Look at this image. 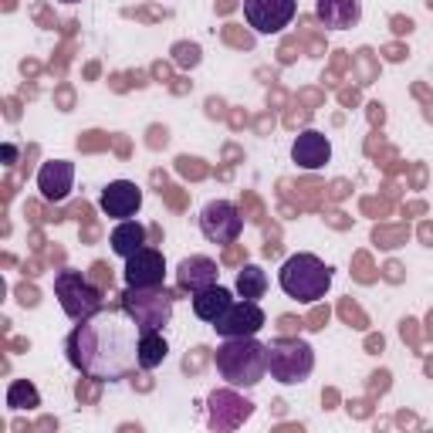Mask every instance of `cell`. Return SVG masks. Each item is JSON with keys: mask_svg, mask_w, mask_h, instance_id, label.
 Instances as JSON below:
<instances>
[{"mask_svg": "<svg viewBox=\"0 0 433 433\" xmlns=\"http://www.w3.org/2000/svg\"><path fill=\"white\" fill-rule=\"evenodd\" d=\"M65 352L81 376L118 383L139 366V325L122 312V305H105L98 315L75 321Z\"/></svg>", "mask_w": 433, "mask_h": 433, "instance_id": "obj_1", "label": "cell"}, {"mask_svg": "<svg viewBox=\"0 0 433 433\" xmlns=\"http://www.w3.org/2000/svg\"><path fill=\"white\" fill-rule=\"evenodd\" d=\"M213 366L227 386L254 390L268 376V342H257V335L224 339L213 352Z\"/></svg>", "mask_w": 433, "mask_h": 433, "instance_id": "obj_2", "label": "cell"}, {"mask_svg": "<svg viewBox=\"0 0 433 433\" xmlns=\"http://www.w3.org/2000/svg\"><path fill=\"white\" fill-rule=\"evenodd\" d=\"M277 284H281V291H284L288 298H295V302H302V305H315V302H321V298L328 295V288H332V268H328L318 254L302 251V254H291V257L281 264Z\"/></svg>", "mask_w": 433, "mask_h": 433, "instance_id": "obj_3", "label": "cell"}, {"mask_svg": "<svg viewBox=\"0 0 433 433\" xmlns=\"http://www.w3.org/2000/svg\"><path fill=\"white\" fill-rule=\"evenodd\" d=\"M54 298L72 321H85L105 308V291L85 271H75V268H61L54 275Z\"/></svg>", "mask_w": 433, "mask_h": 433, "instance_id": "obj_4", "label": "cell"}, {"mask_svg": "<svg viewBox=\"0 0 433 433\" xmlns=\"http://www.w3.org/2000/svg\"><path fill=\"white\" fill-rule=\"evenodd\" d=\"M315 369V349L298 335H277L268 342V372L281 386H298Z\"/></svg>", "mask_w": 433, "mask_h": 433, "instance_id": "obj_5", "label": "cell"}, {"mask_svg": "<svg viewBox=\"0 0 433 433\" xmlns=\"http://www.w3.org/2000/svg\"><path fill=\"white\" fill-rule=\"evenodd\" d=\"M173 302H176V295L166 291V284L162 288H125L118 295L122 312L139 325V332L166 328L169 318H173Z\"/></svg>", "mask_w": 433, "mask_h": 433, "instance_id": "obj_6", "label": "cell"}, {"mask_svg": "<svg viewBox=\"0 0 433 433\" xmlns=\"http://www.w3.org/2000/svg\"><path fill=\"white\" fill-rule=\"evenodd\" d=\"M200 234L217 247L237 244V237L244 234V210L234 200H210L200 210Z\"/></svg>", "mask_w": 433, "mask_h": 433, "instance_id": "obj_7", "label": "cell"}, {"mask_svg": "<svg viewBox=\"0 0 433 433\" xmlns=\"http://www.w3.org/2000/svg\"><path fill=\"white\" fill-rule=\"evenodd\" d=\"M298 17V0H244V21L254 34H281Z\"/></svg>", "mask_w": 433, "mask_h": 433, "instance_id": "obj_8", "label": "cell"}, {"mask_svg": "<svg viewBox=\"0 0 433 433\" xmlns=\"http://www.w3.org/2000/svg\"><path fill=\"white\" fill-rule=\"evenodd\" d=\"M122 277H125V288H162L166 284V257H162V251L153 247V244L139 247L136 254L125 257Z\"/></svg>", "mask_w": 433, "mask_h": 433, "instance_id": "obj_9", "label": "cell"}, {"mask_svg": "<svg viewBox=\"0 0 433 433\" xmlns=\"http://www.w3.org/2000/svg\"><path fill=\"white\" fill-rule=\"evenodd\" d=\"M264 325H268V315H264V308L257 302L237 298L234 305L213 321V332L220 339H240V335H257Z\"/></svg>", "mask_w": 433, "mask_h": 433, "instance_id": "obj_10", "label": "cell"}, {"mask_svg": "<svg viewBox=\"0 0 433 433\" xmlns=\"http://www.w3.org/2000/svg\"><path fill=\"white\" fill-rule=\"evenodd\" d=\"M207 403H210V427L213 430H234L254 413V403L244 399L234 386L231 390H213Z\"/></svg>", "mask_w": 433, "mask_h": 433, "instance_id": "obj_11", "label": "cell"}, {"mask_svg": "<svg viewBox=\"0 0 433 433\" xmlns=\"http://www.w3.org/2000/svg\"><path fill=\"white\" fill-rule=\"evenodd\" d=\"M98 207L109 220H132L142 210V190L132 180H112L98 193Z\"/></svg>", "mask_w": 433, "mask_h": 433, "instance_id": "obj_12", "label": "cell"}, {"mask_svg": "<svg viewBox=\"0 0 433 433\" xmlns=\"http://www.w3.org/2000/svg\"><path fill=\"white\" fill-rule=\"evenodd\" d=\"M291 162L298 169H308V173L325 169L332 162V139L318 129H302L291 142Z\"/></svg>", "mask_w": 433, "mask_h": 433, "instance_id": "obj_13", "label": "cell"}, {"mask_svg": "<svg viewBox=\"0 0 433 433\" xmlns=\"http://www.w3.org/2000/svg\"><path fill=\"white\" fill-rule=\"evenodd\" d=\"M38 190L47 203H61L75 190V162L72 159H47L38 169Z\"/></svg>", "mask_w": 433, "mask_h": 433, "instance_id": "obj_14", "label": "cell"}, {"mask_svg": "<svg viewBox=\"0 0 433 433\" xmlns=\"http://www.w3.org/2000/svg\"><path fill=\"white\" fill-rule=\"evenodd\" d=\"M217 277H220V264L213 261V257H207V254H190V257H183L180 264H176V284H180V291L187 295H197L203 288H210V284H217Z\"/></svg>", "mask_w": 433, "mask_h": 433, "instance_id": "obj_15", "label": "cell"}, {"mask_svg": "<svg viewBox=\"0 0 433 433\" xmlns=\"http://www.w3.org/2000/svg\"><path fill=\"white\" fill-rule=\"evenodd\" d=\"M315 17L325 31H349L362 21V0H315Z\"/></svg>", "mask_w": 433, "mask_h": 433, "instance_id": "obj_16", "label": "cell"}, {"mask_svg": "<svg viewBox=\"0 0 433 433\" xmlns=\"http://www.w3.org/2000/svg\"><path fill=\"white\" fill-rule=\"evenodd\" d=\"M234 302H237L234 291L224 288V284H210V288H203V291H197V295H190V308H193V315H197L200 321H207V325H213V321L224 315Z\"/></svg>", "mask_w": 433, "mask_h": 433, "instance_id": "obj_17", "label": "cell"}, {"mask_svg": "<svg viewBox=\"0 0 433 433\" xmlns=\"http://www.w3.org/2000/svg\"><path fill=\"white\" fill-rule=\"evenodd\" d=\"M146 244H149L146 240V227L139 220H118L116 227H112V234H109V247L118 257H129V254H136Z\"/></svg>", "mask_w": 433, "mask_h": 433, "instance_id": "obj_18", "label": "cell"}, {"mask_svg": "<svg viewBox=\"0 0 433 433\" xmlns=\"http://www.w3.org/2000/svg\"><path fill=\"white\" fill-rule=\"evenodd\" d=\"M169 355V342L162 335V328H146L139 332V369H159Z\"/></svg>", "mask_w": 433, "mask_h": 433, "instance_id": "obj_19", "label": "cell"}, {"mask_svg": "<svg viewBox=\"0 0 433 433\" xmlns=\"http://www.w3.org/2000/svg\"><path fill=\"white\" fill-rule=\"evenodd\" d=\"M234 291L240 298H247V302H261L264 295H268V271L264 268H257V264H240L237 268V277H234Z\"/></svg>", "mask_w": 433, "mask_h": 433, "instance_id": "obj_20", "label": "cell"}, {"mask_svg": "<svg viewBox=\"0 0 433 433\" xmlns=\"http://www.w3.org/2000/svg\"><path fill=\"white\" fill-rule=\"evenodd\" d=\"M7 406L14 410V413H31V410H38L41 406V393L38 386L31 383V379H10V386H7Z\"/></svg>", "mask_w": 433, "mask_h": 433, "instance_id": "obj_21", "label": "cell"}, {"mask_svg": "<svg viewBox=\"0 0 433 433\" xmlns=\"http://www.w3.org/2000/svg\"><path fill=\"white\" fill-rule=\"evenodd\" d=\"M200 61H203V47H200L197 41H176L173 44V65L176 68H197Z\"/></svg>", "mask_w": 433, "mask_h": 433, "instance_id": "obj_22", "label": "cell"}, {"mask_svg": "<svg viewBox=\"0 0 433 433\" xmlns=\"http://www.w3.org/2000/svg\"><path fill=\"white\" fill-rule=\"evenodd\" d=\"M210 359H213V352H210L207 346H197V349H190V352L183 355V372H187V376H197V372L203 369V366H207V362H210Z\"/></svg>", "mask_w": 433, "mask_h": 433, "instance_id": "obj_23", "label": "cell"}, {"mask_svg": "<svg viewBox=\"0 0 433 433\" xmlns=\"http://www.w3.org/2000/svg\"><path fill=\"white\" fill-rule=\"evenodd\" d=\"M406 234H410V231H403V227H396V231H390V227H376V231H372V240H376L379 247L393 251V247H399V244L406 240Z\"/></svg>", "mask_w": 433, "mask_h": 433, "instance_id": "obj_24", "label": "cell"}, {"mask_svg": "<svg viewBox=\"0 0 433 433\" xmlns=\"http://www.w3.org/2000/svg\"><path fill=\"white\" fill-rule=\"evenodd\" d=\"M176 169H180L183 176H193V180L207 176V166H203V159H197V156H180L176 159Z\"/></svg>", "mask_w": 433, "mask_h": 433, "instance_id": "obj_25", "label": "cell"}, {"mask_svg": "<svg viewBox=\"0 0 433 433\" xmlns=\"http://www.w3.org/2000/svg\"><path fill=\"white\" fill-rule=\"evenodd\" d=\"M88 277H92L102 291H109V288H112V268H109L105 261H95V264H92V271H88Z\"/></svg>", "mask_w": 433, "mask_h": 433, "instance_id": "obj_26", "label": "cell"}, {"mask_svg": "<svg viewBox=\"0 0 433 433\" xmlns=\"http://www.w3.org/2000/svg\"><path fill=\"white\" fill-rule=\"evenodd\" d=\"M98 379L95 376H88V379H78V386H75V396H78V403H95L98 399V386H95Z\"/></svg>", "mask_w": 433, "mask_h": 433, "instance_id": "obj_27", "label": "cell"}, {"mask_svg": "<svg viewBox=\"0 0 433 433\" xmlns=\"http://www.w3.org/2000/svg\"><path fill=\"white\" fill-rule=\"evenodd\" d=\"M339 315L346 318L349 325H355V328H366V325H369V321H366V315H362V312L355 308L352 302H342V305H339Z\"/></svg>", "mask_w": 433, "mask_h": 433, "instance_id": "obj_28", "label": "cell"}, {"mask_svg": "<svg viewBox=\"0 0 433 433\" xmlns=\"http://www.w3.org/2000/svg\"><path fill=\"white\" fill-rule=\"evenodd\" d=\"M149 149H159V146H166L169 142V129L166 125H149Z\"/></svg>", "mask_w": 433, "mask_h": 433, "instance_id": "obj_29", "label": "cell"}, {"mask_svg": "<svg viewBox=\"0 0 433 433\" xmlns=\"http://www.w3.org/2000/svg\"><path fill=\"white\" fill-rule=\"evenodd\" d=\"M17 302H21L24 308H34V305L41 302L38 288H28V284H21V288H17Z\"/></svg>", "mask_w": 433, "mask_h": 433, "instance_id": "obj_30", "label": "cell"}, {"mask_svg": "<svg viewBox=\"0 0 433 433\" xmlns=\"http://www.w3.org/2000/svg\"><path fill=\"white\" fill-rule=\"evenodd\" d=\"M244 261H247V251H244V247H237V244H227V254H224V264H237V268H240Z\"/></svg>", "mask_w": 433, "mask_h": 433, "instance_id": "obj_31", "label": "cell"}, {"mask_svg": "<svg viewBox=\"0 0 433 433\" xmlns=\"http://www.w3.org/2000/svg\"><path fill=\"white\" fill-rule=\"evenodd\" d=\"M277 328H281V335H295V332H302V328H305V321H302V318L284 315L281 321H277Z\"/></svg>", "mask_w": 433, "mask_h": 433, "instance_id": "obj_32", "label": "cell"}, {"mask_svg": "<svg viewBox=\"0 0 433 433\" xmlns=\"http://www.w3.org/2000/svg\"><path fill=\"white\" fill-rule=\"evenodd\" d=\"M325 321H328V308H315V312L308 315V321H305V328H308V332H318V328H325Z\"/></svg>", "mask_w": 433, "mask_h": 433, "instance_id": "obj_33", "label": "cell"}, {"mask_svg": "<svg viewBox=\"0 0 433 433\" xmlns=\"http://www.w3.org/2000/svg\"><path fill=\"white\" fill-rule=\"evenodd\" d=\"M406 54H410V51H406L403 44H386V47H383V58H386V61H403Z\"/></svg>", "mask_w": 433, "mask_h": 433, "instance_id": "obj_34", "label": "cell"}, {"mask_svg": "<svg viewBox=\"0 0 433 433\" xmlns=\"http://www.w3.org/2000/svg\"><path fill=\"white\" fill-rule=\"evenodd\" d=\"M207 116H210V118H224V98L210 95V98H207Z\"/></svg>", "mask_w": 433, "mask_h": 433, "instance_id": "obj_35", "label": "cell"}, {"mask_svg": "<svg viewBox=\"0 0 433 433\" xmlns=\"http://www.w3.org/2000/svg\"><path fill=\"white\" fill-rule=\"evenodd\" d=\"M372 390H379V393H386V390H390V372H386V369L372 372Z\"/></svg>", "mask_w": 433, "mask_h": 433, "instance_id": "obj_36", "label": "cell"}, {"mask_svg": "<svg viewBox=\"0 0 433 433\" xmlns=\"http://www.w3.org/2000/svg\"><path fill=\"white\" fill-rule=\"evenodd\" d=\"M416 24H413V17H393V31L396 34H410Z\"/></svg>", "mask_w": 433, "mask_h": 433, "instance_id": "obj_37", "label": "cell"}, {"mask_svg": "<svg viewBox=\"0 0 433 433\" xmlns=\"http://www.w3.org/2000/svg\"><path fill=\"white\" fill-rule=\"evenodd\" d=\"M227 41H234V44H244V47H254V38H251V34H237L234 24L227 28Z\"/></svg>", "mask_w": 433, "mask_h": 433, "instance_id": "obj_38", "label": "cell"}, {"mask_svg": "<svg viewBox=\"0 0 433 433\" xmlns=\"http://www.w3.org/2000/svg\"><path fill=\"white\" fill-rule=\"evenodd\" d=\"M0 156H3V166H14V162H17V146H14V142H3Z\"/></svg>", "mask_w": 433, "mask_h": 433, "instance_id": "obj_39", "label": "cell"}, {"mask_svg": "<svg viewBox=\"0 0 433 433\" xmlns=\"http://www.w3.org/2000/svg\"><path fill=\"white\" fill-rule=\"evenodd\" d=\"M349 413H352V416H369L372 406H369V403H349Z\"/></svg>", "mask_w": 433, "mask_h": 433, "instance_id": "obj_40", "label": "cell"}, {"mask_svg": "<svg viewBox=\"0 0 433 433\" xmlns=\"http://www.w3.org/2000/svg\"><path fill=\"white\" fill-rule=\"evenodd\" d=\"M369 118H372L376 125H383V118H386V112H383V105H379V102H372V105H369Z\"/></svg>", "mask_w": 433, "mask_h": 433, "instance_id": "obj_41", "label": "cell"}, {"mask_svg": "<svg viewBox=\"0 0 433 433\" xmlns=\"http://www.w3.org/2000/svg\"><path fill=\"white\" fill-rule=\"evenodd\" d=\"M153 78H156V81H169V65H153Z\"/></svg>", "mask_w": 433, "mask_h": 433, "instance_id": "obj_42", "label": "cell"}, {"mask_svg": "<svg viewBox=\"0 0 433 433\" xmlns=\"http://www.w3.org/2000/svg\"><path fill=\"white\" fill-rule=\"evenodd\" d=\"M420 240H423L427 247H433V224H423V227H420Z\"/></svg>", "mask_w": 433, "mask_h": 433, "instance_id": "obj_43", "label": "cell"}, {"mask_svg": "<svg viewBox=\"0 0 433 433\" xmlns=\"http://www.w3.org/2000/svg\"><path fill=\"white\" fill-rule=\"evenodd\" d=\"M399 271H403V268H399V264H396V261H390V264H386V277H390V281H399Z\"/></svg>", "mask_w": 433, "mask_h": 433, "instance_id": "obj_44", "label": "cell"}, {"mask_svg": "<svg viewBox=\"0 0 433 433\" xmlns=\"http://www.w3.org/2000/svg\"><path fill=\"white\" fill-rule=\"evenodd\" d=\"M7 118H10V122H17V118H21V109H17V102H14V98L7 102Z\"/></svg>", "mask_w": 433, "mask_h": 433, "instance_id": "obj_45", "label": "cell"}, {"mask_svg": "<svg viewBox=\"0 0 433 433\" xmlns=\"http://www.w3.org/2000/svg\"><path fill=\"white\" fill-rule=\"evenodd\" d=\"M369 349H372V352H383V335H372V339H369Z\"/></svg>", "mask_w": 433, "mask_h": 433, "instance_id": "obj_46", "label": "cell"}, {"mask_svg": "<svg viewBox=\"0 0 433 433\" xmlns=\"http://www.w3.org/2000/svg\"><path fill=\"white\" fill-rule=\"evenodd\" d=\"M423 116H427V122H433V102H427V112H423Z\"/></svg>", "mask_w": 433, "mask_h": 433, "instance_id": "obj_47", "label": "cell"}, {"mask_svg": "<svg viewBox=\"0 0 433 433\" xmlns=\"http://www.w3.org/2000/svg\"><path fill=\"white\" fill-rule=\"evenodd\" d=\"M423 369H427V376L433 379V359H427V366H423Z\"/></svg>", "mask_w": 433, "mask_h": 433, "instance_id": "obj_48", "label": "cell"}, {"mask_svg": "<svg viewBox=\"0 0 433 433\" xmlns=\"http://www.w3.org/2000/svg\"><path fill=\"white\" fill-rule=\"evenodd\" d=\"M58 3H81V0H58Z\"/></svg>", "mask_w": 433, "mask_h": 433, "instance_id": "obj_49", "label": "cell"}, {"mask_svg": "<svg viewBox=\"0 0 433 433\" xmlns=\"http://www.w3.org/2000/svg\"><path fill=\"white\" fill-rule=\"evenodd\" d=\"M427 321H430V335H433V312H430V318H427Z\"/></svg>", "mask_w": 433, "mask_h": 433, "instance_id": "obj_50", "label": "cell"}, {"mask_svg": "<svg viewBox=\"0 0 433 433\" xmlns=\"http://www.w3.org/2000/svg\"><path fill=\"white\" fill-rule=\"evenodd\" d=\"M427 7H430V10H433V0H427Z\"/></svg>", "mask_w": 433, "mask_h": 433, "instance_id": "obj_51", "label": "cell"}]
</instances>
